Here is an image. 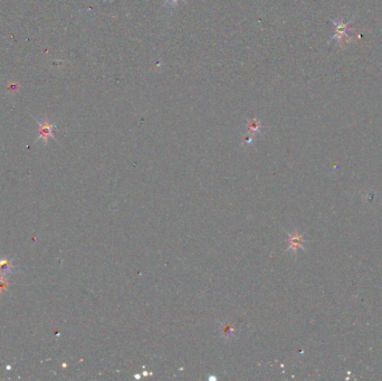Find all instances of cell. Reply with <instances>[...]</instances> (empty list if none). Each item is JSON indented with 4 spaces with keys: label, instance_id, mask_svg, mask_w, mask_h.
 I'll list each match as a JSON object with an SVG mask.
<instances>
[{
    "label": "cell",
    "instance_id": "3957f363",
    "mask_svg": "<svg viewBox=\"0 0 382 381\" xmlns=\"http://www.w3.org/2000/svg\"><path fill=\"white\" fill-rule=\"evenodd\" d=\"M52 135H53V133H52L51 127H48V126L42 127L41 136H42V138H44V140H45V142H47V139L50 138V136H52Z\"/></svg>",
    "mask_w": 382,
    "mask_h": 381
},
{
    "label": "cell",
    "instance_id": "6da1fadb",
    "mask_svg": "<svg viewBox=\"0 0 382 381\" xmlns=\"http://www.w3.org/2000/svg\"><path fill=\"white\" fill-rule=\"evenodd\" d=\"M14 269V265H12L11 260L7 259V258H0V274H3V275H7V274H10Z\"/></svg>",
    "mask_w": 382,
    "mask_h": 381
},
{
    "label": "cell",
    "instance_id": "7a4b0ae2",
    "mask_svg": "<svg viewBox=\"0 0 382 381\" xmlns=\"http://www.w3.org/2000/svg\"><path fill=\"white\" fill-rule=\"evenodd\" d=\"M8 286H9V282L3 274H0V295L8 289Z\"/></svg>",
    "mask_w": 382,
    "mask_h": 381
}]
</instances>
